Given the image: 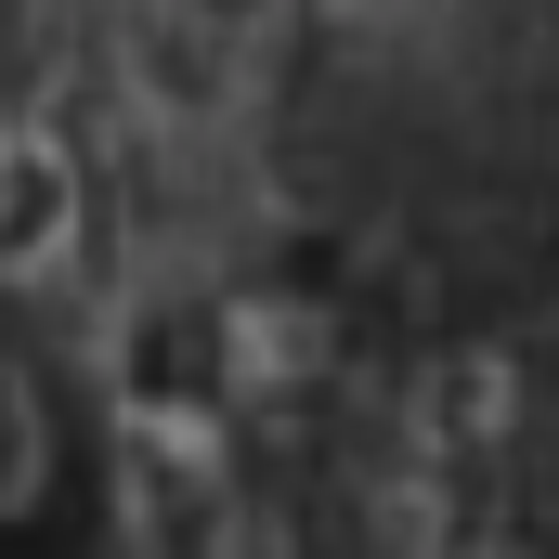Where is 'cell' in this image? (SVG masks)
Masks as SVG:
<instances>
[{
	"label": "cell",
	"mask_w": 559,
	"mask_h": 559,
	"mask_svg": "<svg viewBox=\"0 0 559 559\" xmlns=\"http://www.w3.org/2000/svg\"><path fill=\"white\" fill-rule=\"evenodd\" d=\"M79 235V169L52 156V131H0V286H39Z\"/></svg>",
	"instance_id": "obj_1"
},
{
	"label": "cell",
	"mask_w": 559,
	"mask_h": 559,
	"mask_svg": "<svg viewBox=\"0 0 559 559\" xmlns=\"http://www.w3.org/2000/svg\"><path fill=\"white\" fill-rule=\"evenodd\" d=\"M52 495V404H39V378L0 352V521H26Z\"/></svg>",
	"instance_id": "obj_2"
}]
</instances>
